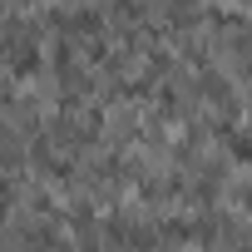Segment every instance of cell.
<instances>
[{"instance_id":"6da1fadb","label":"cell","mask_w":252,"mask_h":252,"mask_svg":"<svg viewBox=\"0 0 252 252\" xmlns=\"http://www.w3.org/2000/svg\"><path fill=\"white\" fill-rule=\"evenodd\" d=\"M232 158L237 163H252V139L247 134H232Z\"/></svg>"}]
</instances>
